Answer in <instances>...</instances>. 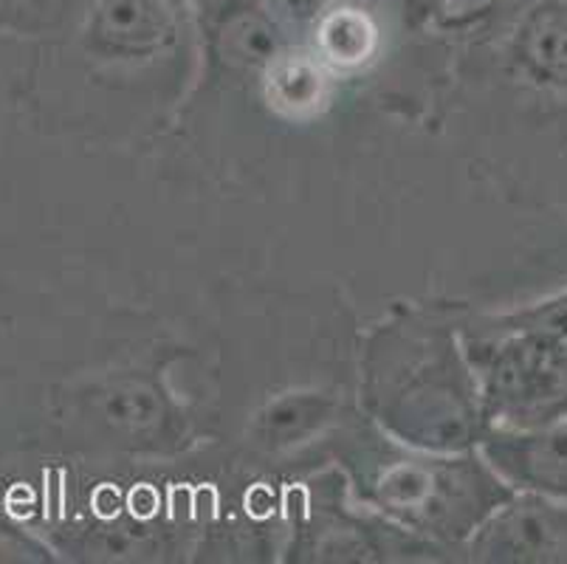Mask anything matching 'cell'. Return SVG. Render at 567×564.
Returning <instances> with one entry per match:
<instances>
[{"label":"cell","instance_id":"1","mask_svg":"<svg viewBox=\"0 0 567 564\" xmlns=\"http://www.w3.org/2000/svg\"><path fill=\"white\" fill-rule=\"evenodd\" d=\"M364 392L375 421L406 447L455 454L486 438L477 381L450 330L406 325L379 334Z\"/></svg>","mask_w":567,"mask_h":564},{"label":"cell","instance_id":"2","mask_svg":"<svg viewBox=\"0 0 567 564\" xmlns=\"http://www.w3.org/2000/svg\"><path fill=\"white\" fill-rule=\"evenodd\" d=\"M359 494L412 534L463 542L514 496L492 465L466 454L386 449L359 465Z\"/></svg>","mask_w":567,"mask_h":564},{"label":"cell","instance_id":"3","mask_svg":"<svg viewBox=\"0 0 567 564\" xmlns=\"http://www.w3.org/2000/svg\"><path fill=\"white\" fill-rule=\"evenodd\" d=\"M486 423L536 429L567 418V341L499 322L463 348Z\"/></svg>","mask_w":567,"mask_h":564},{"label":"cell","instance_id":"4","mask_svg":"<svg viewBox=\"0 0 567 564\" xmlns=\"http://www.w3.org/2000/svg\"><path fill=\"white\" fill-rule=\"evenodd\" d=\"M71 7L85 49L116 62L169 54L198 20L193 0H71Z\"/></svg>","mask_w":567,"mask_h":564},{"label":"cell","instance_id":"5","mask_svg":"<svg viewBox=\"0 0 567 564\" xmlns=\"http://www.w3.org/2000/svg\"><path fill=\"white\" fill-rule=\"evenodd\" d=\"M198 25L209 60L229 74H271L297 34L260 0H204Z\"/></svg>","mask_w":567,"mask_h":564},{"label":"cell","instance_id":"6","mask_svg":"<svg viewBox=\"0 0 567 564\" xmlns=\"http://www.w3.org/2000/svg\"><path fill=\"white\" fill-rule=\"evenodd\" d=\"M468 553L481 562H548L567 551V509L545 496H512L472 536Z\"/></svg>","mask_w":567,"mask_h":564},{"label":"cell","instance_id":"7","mask_svg":"<svg viewBox=\"0 0 567 564\" xmlns=\"http://www.w3.org/2000/svg\"><path fill=\"white\" fill-rule=\"evenodd\" d=\"M481 443L486 463L512 489L567 503V418L536 429H497Z\"/></svg>","mask_w":567,"mask_h":564},{"label":"cell","instance_id":"8","mask_svg":"<svg viewBox=\"0 0 567 564\" xmlns=\"http://www.w3.org/2000/svg\"><path fill=\"white\" fill-rule=\"evenodd\" d=\"M386 14L381 0H342L319 14L300 38L311 43V54L331 65H362L375 54L384 34Z\"/></svg>","mask_w":567,"mask_h":564},{"label":"cell","instance_id":"9","mask_svg":"<svg viewBox=\"0 0 567 564\" xmlns=\"http://www.w3.org/2000/svg\"><path fill=\"white\" fill-rule=\"evenodd\" d=\"M512 49L536 76L567 80V0H528L514 23Z\"/></svg>","mask_w":567,"mask_h":564},{"label":"cell","instance_id":"10","mask_svg":"<svg viewBox=\"0 0 567 564\" xmlns=\"http://www.w3.org/2000/svg\"><path fill=\"white\" fill-rule=\"evenodd\" d=\"M105 416L113 427L127 429V432H151L167 418L164 401L156 390L144 384H125L107 396Z\"/></svg>","mask_w":567,"mask_h":564},{"label":"cell","instance_id":"11","mask_svg":"<svg viewBox=\"0 0 567 564\" xmlns=\"http://www.w3.org/2000/svg\"><path fill=\"white\" fill-rule=\"evenodd\" d=\"M386 14L406 31L437 29L450 0H381Z\"/></svg>","mask_w":567,"mask_h":564},{"label":"cell","instance_id":"12","mask_svg":"<svg viewBox=\"0 0 567 564\" xmlns=\"http://www.w3.org/2000/svg\"><path fill=\"white\" fill-rule=\"evenodd\" d=\"M268 12H275L288 29L300 38L302 31L313 23L322 12H328L331 7L342 3V0H260Z\"/></svg>","mask_w":567,"mask_h":564},{"label":"cell","instance_id":"13","mask_svg":"<svg viewBox=\"0 0 567 564\" xmlns=\"http://www.w3.org/2000/svg\"><path fill=\"white\" fill-rule=\"evenodd\" d=\"M508 3H514V0H450L437 29H468V25L503 12Z\"/></svg>","mask_w":567,"mask_h":564},{"label":"cell","instance_id":"14","mask_svg":"<svg viewBox=\"0 0 567 564\" xmlns=\"http://www.w3.org/2000/svg\"><path fill=\"white\" fill-rule=\"evenodd\" d=\"M193 3H195V7H198V3H204V0H193Z\"/></svg>","mask_w":567,"mask_h":564}]
</instances>
